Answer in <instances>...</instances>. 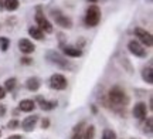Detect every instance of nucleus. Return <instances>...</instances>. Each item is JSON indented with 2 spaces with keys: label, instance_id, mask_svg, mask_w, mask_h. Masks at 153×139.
Wrapping results in <instances>:
<instances>
[{
  "label": "nucleus",
  "instance_id": "1",
  "mask_svg": "<svg viewBox=\"0 0 153 139\" xmlns=\"http://www.w3.org/2000/svg\"><path fill=\"white\" fill-rule=\"evenodd\" d=\"M108 98H109V102L116 108H125L128 104H129V97L126 95L125 89L120 88L119 85H115L109 89L108 92Z\"/></svg>",
  "mask_w": 153,
  "mask_h": 139
},
{
  "label": "nucleus",
  "instance_id": "2",
  "mask_svg": "<svg viewBox=\"0 0 153 139\" xmlns=\"http://www.w3.org/2000/svg\"><path fill=\"white\" fill-rule=\"evenodd\" d=\"M45 58H47V61H50L51 64H54L57 67H60L61 70H67V71H70L72 70V65L70 61H67V58L61 56L60 53H57L55 50H50L45 53Z\"/></svg>",
  "mask_w": 153,
  "mask_h": 139
},
{
  "label": "nucleus",
  "instance_id": "3",
  "mask_svg": "<svg viewBox=\"0 0 153 139\" xmlns=\"http://www.w3.org/2000/svg\"><path fill=\"white\" fill-rule=\"evenodd\" d=\"M84 22L87 27H97L101 22V9L98 4H91L87 9L85 17H84Z\"/></svg>",
  "mask_w": 153,
  "mask_h": 139
},
{
  "label": "nucleus",
  "instance_id": "4",
  "mask_svg": "<svg viewBox=\"0 0 153 139\" xmlns=\"http://www.w3.org/2000/svg\"><path fill=\"white\" fill-rule=\"evenodd\" d=\"M50 13H51V17L54 19L55 24H58L60 27H62V28H71L72 27V20L68 16H65L61 10H54V9H53Z\"/></svg>",
  "mask_w": 153,
  "mask_h": 139
},
{
  "label": "nucleus",
  "instance_id": "5",
  "mask_svg": "<svg viewBox=\"0 0 153 139\" xmlns=\"http://www.w3.org/2000/svg\"><path fill=\"white\" fill-rule=\"evenodd\" d=\"M36 23H37V27L43 31V33H53V24L48 22V19L44 16V13L41 11V9H37L36 13Z\"/></svg>",
  "mask_w": 153,
  "mask_h": 139
},
{
  "label": "nucleus",
  "instance_id": "6",
  "mask_svg": "<svg viewBox=\"0 0 153 139\" xmlns=\"http://www.w3.org/2000/svg\"><path fill=\"white\" fill-rule=\"evenodd\" d=\"M133 34H135V37H136V41H139L140 44H145L146 47H152L153 44V37L152 34L149 33V31H146L145 28L142 27H135V30H133Z\"/></svg>",
  "mask_w": 153,
  "mask_h": 139
},
{
  "label": "nucleus",
  "instance_id": "7",
  "mask_svg": "<svg viewBox=\"0 0 153 139\" xmlns=\"http://www.w3.org/2000/svg\"><path fill=\"white\" fill-rule=\"evenodd\" d=\"M50 87L53 89L62 91V89H65L68 87V81H67V78L62 74H53L50 77Z\"/></svg>",
  "mask_w": 153,
  "mask_h": 139
},
{
  "label": "nucleus",
  "instance_id": "8",
  "mask_svg": "<svg viewBox=\"0 0 153 139\" xmlns=\"http://www.w3.org/2000/svg\"><path fill=\"white\" fill-rule=\"evenodd\" d=\"M128 50L131 51L132 54L135 57H140V58H145V57L148 56V51L145 50V47H143L139 41L136 40H131L129 43H128Z\"/></svg>",
  "mask_w": 153,
  "mask_h": 139
},
{
  "label": "nucleus",
  "instance_id": "9",
  "mask_svg": "<svg viewBox=\"0 0 153 139\" xmlns=\"http://www.w3.org/2000/svg\"><path fill=\"white\" fill-rule=\"evenodd\" d=\"M19 50L22 51L23 54H31L36 50V45L28 39H20L19 40Z\"/></svg>",
  "mask_w": 153,
  "mask_h": 139
},
{
  "label": "nucleus",
  "instance_id": "10",
  "mask_svg": "<svg viewBox=\"0 0 153 139\" xmlns=\"http://www.w3.org/2000/svg\"><path fill=\"white\" fill-rule=\"evenodd\" d=\"M146 112H148V108H146L145 102H137L136 105L133 106V117L139 121H143L146 118Z\"/></svg>",
  "mask_w": 153,
  "mask_h": 139
},
{
  "label": "nucleus",
  "instance_id": "11",
  "mask_svg": "<svg viewBox=\"0 0 153 139\" xmlns=\"http://www.w3.org/2000/svg\"><path fill=\"white\" fill-rule=\"evenodd\" d=\"M37 122H38V115H30V117L24 118V121L22 122V128L24 129V131L30 132V131H33V129L36 128Z\"/></svg>",
  "mask_w": 153,
  "mask_h": 139
},
{
  "label": "nucleus",
  "instance_id": "12",
  "mask_svg": "<svg viewBox=\"0 0 153 139\" xmlns=\"http://www.w3.org/2000/svg\"><path fill=\"white\" fill-rule=\"evenodd\" d=\"M62 53L68 57L72 58H78L82 56V50L79 47H74V45H62Z\"/></svg>",
  "mask_w": 153,
  "mask_h": 139
},
{
  "label": "nucleus",
  "instance_id": "13",
  "mask_svg": "<svg viewBox=\"0 0 153 139\" xmlns=\"http://www.w3.org/2000/svg\"><path fill=\"white\" fill-rule=\"evenodd\" d=\"M37 102L40 104V106H41V109H43V111H51V109L57 108V105H58V102H57L55 100L47 101V100H44L43 97H38Z\"/></svg>",
  "mask_w": 153,
  "mask_h": 139
},
{
  "label": "nucleus",
  "instance_id": "14",
  "mask_svg": "<svg viewBox=\"0 0 153 139\" xmlns=\"http://www.w3.org/2000/svg\"><path fill=\"white\" fill-rule=\"evenodd\" d=\"M36 108V102L33 100H23L19 104V109L23 112H31Z\"/></svg>",
  "mask_w": 153,
  "mask_h": 139
},
{
  "label": "nucleus",
  "instance_id": "15",
  "mask_svg": "<svg viewBox=\"0 0 153 139\" xmlns=\"http://www.w3.org/2000/svg\"><path fill=\"white\" fill-rule=\"evenodd\" d=\"M26 87H27L28 91H33L34 92V91H37V89L41 87V81H40L37 77H30L27 81H26Z\"/></svg>",
  "mask_w": 153,
  "mask_h": 139
},
{
  "label": "nucleus",
  "instance_id": "16",
  "mask_svg": "<svg viewBox=\"0 0 153 139\" xmlns=\"http://www.w3.org/2000/svg\"><path fill=\"white\" fill-rule=\"evenodd\" d=\"M142 78L146 84H152L153 83V70H152L150 65H148V67H145L142 70Z\"/></svg>",
  "mask_w": 153,
  "mask_h": 139
},
{
  "label": "nucleus",
  "instance_id": "17",
  "mask_svg": "<svg viewBox=\"0 0 153 139\" xmlns=\"http://www.w3.org/2000/svg\"><path fill=\"white\" fill-rule=\"evenodd\" d=\"M20 6L19 0H4V9L7 11H16Z\"/></svg>",
  "mask_w": 153,
  "mask_h": 139
},
{
  "label": "nucleus",
  "instance_id": "18",
  "mask_svg": "<svg viewBox=\"0 0 153 139\" xmlns=\"http://www.w3.org/2000/svg\"><path fill=\"white\" fill-rule=\"evenodd\" d=\"M28 34L36 40H44V33L38 27H28Z\"/></svg>",
  "mask_w": 153,
  "mask_h": 139
},
{
  "label": "nucleus",
  "instance_id": "19",
  "mask_svg": "<svg viewBox=\"0 0 153 139\" xmlns=\"http://www.w3.org/2000/svg\"><path fill=\"white\" fill-rule=\"evenodd\" d=\"M16 85H17L16 78H9V80H6L4 83V91H13L16 88Z\"/></svg>",
  "mask_w": 153,
  "mask_h": 139
},
{
  "label": "nucleus",
  "instance_id": "20",
  "mask_svg": "<svg viewBox=\"0 0 153 139\" xmlns=\"http://www.w3.org/2000/svg\"><path fill=\"white\" fill-rule=\"evenodd\" d=\"M95 136V126L94 125H89L87 129H85V134L82 135V139H94Z\"/></svg>",
  "mask_w": 153,
  "mask_h": 139
},
{
  "label": "nucleus",
  "instance_id": "21",
  "mask_svg": "<svg viewBox=\"0 0 153 139\" xmlns=\"http://www.w3.org/2000/svg\"><path fill=\"white\" fill-rule=\"evenodd\" d=\"M101 139H118V138H116L115 131H112V129H105L104 132H102V138Z\"/></svg>",
  "mask_w": 153,
  "mask_h": 139
},
{
  "label": "nucleus",
  "instance_id": "22",
  "mask_svg": "<svg viewBox=\"0 0 153 139\" xmlns=\"http://www.w3.org/2000/svg\"><path fill=\"white\" fill-rule=\"evenodd\" d=\"M9 45H10V40L7 39V37H0V50L7 51Z\"/></svg>",
  "mask_w": 153,
  "mask_h": 139
},
{
  "label": "nucleus",
  "instance_id": "23",
  "mask_svg": "<svg viewBox=\"0 0 153 139\" xmlns=\"http://www.w3.org/2000/svg\"><path fill=\"white\" fill-rule=\"evenodd\" d=\"M152 128H153V119L152 118H148L146 123H145V134L152 135Z\"/></svg>",
  "mask_w": 153,
  "mask_h": 139
},
{
  "label": "nucleus",
  "instance_id": "24",
  "mask_svg": "<svg viewBox=\"0 0 153 139\" xmlns=\"http://www.w3.org/2000/svg\"><path fill=\"white\" fill-rule=\"evenodd\" d=\"M19 125H20V122H19L17 119H11L10 122L7 123V128H9V129H14V128H17Z\"/></svg>",
  "mask_w": 153,
  "mask_h": 139
},
{
  "label": "nucleus",
  "instance_id": "25",
  "mask_svg": "<svg viewBox=\"0 0 153 139\" xmlns=\"http://www.w3.org/2000/svg\"><path fill=\"white\" fill-rule=\"evenodd\" d=\"M20 61H22L23 65H31V64H33V60L28 58V57H24V58H22Z\"/></svg>",
  "mask_w": 153,
  "mask_h": 139
},
{
  "label": "nucleus",
  "instance_id": "26",
  "mask_svg": "<svg viewBox=\"0 0 153 139\" xmlns=\"http://www.w3.org/2000/svg\"><path fill=\"white\" fill-rule=\"evenodd\" d=\"M84 125H85L84 122H79L78 125H75V126H74V129H72V131H74V134H79V132H81V128L84 126Z\"/></svg>",
  "mask_w": 153,
  "mask_h": 139
},
{
  "label": "nucleus",
  "instance_id": "27",
  "mask_svg": "<svg viewBox=\"0 0 153 139\" xmlns=\"http://www.w3.org/2000/svg\"><path fill=\"white\" fill-rule=\"evenodd\" d=\"M48 126H50V121L47 119V118H44L43 122H41V128H43V129H47Z\"/></svg>",
  "mask_w": 153,
  "mask_h": 139
},
{
  "label": "nucleus",
  "instance_id": "28",
  "mask_svg": "<svg viewBox=\"0 0 153 139\" xmlns=\"http://www.w3.org/2000/svg\"><path fill=\"white\" fill-rule=\"evenodd\" d=\"M6 111H7V109H6V105L0 104V118L4 117V115H6Z\"/></svg>",
  "mask_w": 153,
  "mask_h": 139
},
{
  "label": "nucleus",
  "instance_id": "29",
  "mask_svg": "<svg viewBox=\"0 0 153 139\" xmlns=\"http://www.w3.org/2000/svg\"><path fill=\"white\" fill-rule=\"evenodd\" d=\"M6 97V91H4V88L3 87H0V100H3Z\"/></svg>",
  "mask_w": 153,
  "mask_h": 139
},
{
  "label": "nucleus",
  "instance_id": "30",
  "mask_svg": "<svg viewBox=\"0 0 153 139\" xmlns=\"http://www.w3.org/2000/svg\"><path fill=\"white\" fill-rule=\"evenodd\" d=\"M71 139H82L81 132H79V134H74V135H72V138H71Z\"/></svg>",
  "mask_w": 153,
  "mask_h": 139
},
{
  "label": "nucleus",
  "instance_id": "31",
  "mask_svg": "<svg viewBox=\"0 0 153 139\" xmlns=\"http://www.w3.org/2000/svg\"><path fill=\"white\" fill-rule=\"evenodd\" d=\"M6 139H22V135H11V136H9Z\"/></svg>",
  "mask_w": 153,
  "mask_h": 139
},
{
  "label": "nucleus",
  "instance_id": "32",
  "mask_svg": "<svg viewBox=\"0 0 153 139\" xmlns=\"http://www.w3.org/2000/svg\"><path fill=\"white\" fill-rule=\"evenodd\" d=\"M4 9V0H0V11Z\"/></svg>",
  "mask_w": 153,
  "mask_h": 139
},
{
  "label": "nucleus",
  "instance_id": "33",
  "mask_svg": "<svg viewBox=\"0 0 153 139\" xmlns=\"http://www.w3.org/2000/svg\"><path fill=\"white\" fill-rule=\"evenodd\" d=\"M92 112L94 114H97V112H98V109H97V106L95 105H92Z\"/></svg>",
  "mask_w": 153,
  "mask_h": 139
},
{
  "label": "nucleus",
  "instance_id": "34",
  "mask_svg": "<svg viewBox=\"0 0 153 139\" xmlns=\"http://www.w3.org/2000/svg\"><path fill=\"white\" fill-rule=\"evenodd\" d=\"M88 1H91L92 4H97V1H98V0H88Z\"/></svg>",
  "mask_w": 153,
  "mask_h": 139
},
{
  "label": "nucleus",
  "instance_id": "35",
  "mask_svg": "<svg viewBox=\"0 0 153 139\" xmlns=\"http://www.w3.org/2000/svg\"><path fill=\"white\" fill-rule=\"evenodd\" d=\"M0 136H1V131H0Z\"/></svg>",
  "mask_w": 153,
  "mask_h": 139
},
{
  "label": "nucleus",
  "instance_id": "36",
  "mask_svg": "<svg viewBox=\"0 0 153 139\" xmlns=\"http://www.w3.org/2000/svg\"><path fill=\"white\" fill-rule=\"evenodd\" d=\"M133 139H135V138H133Z\"/></svg>",
  "mask_w": 153,
  "mask_h": 139
}]
</instances>
